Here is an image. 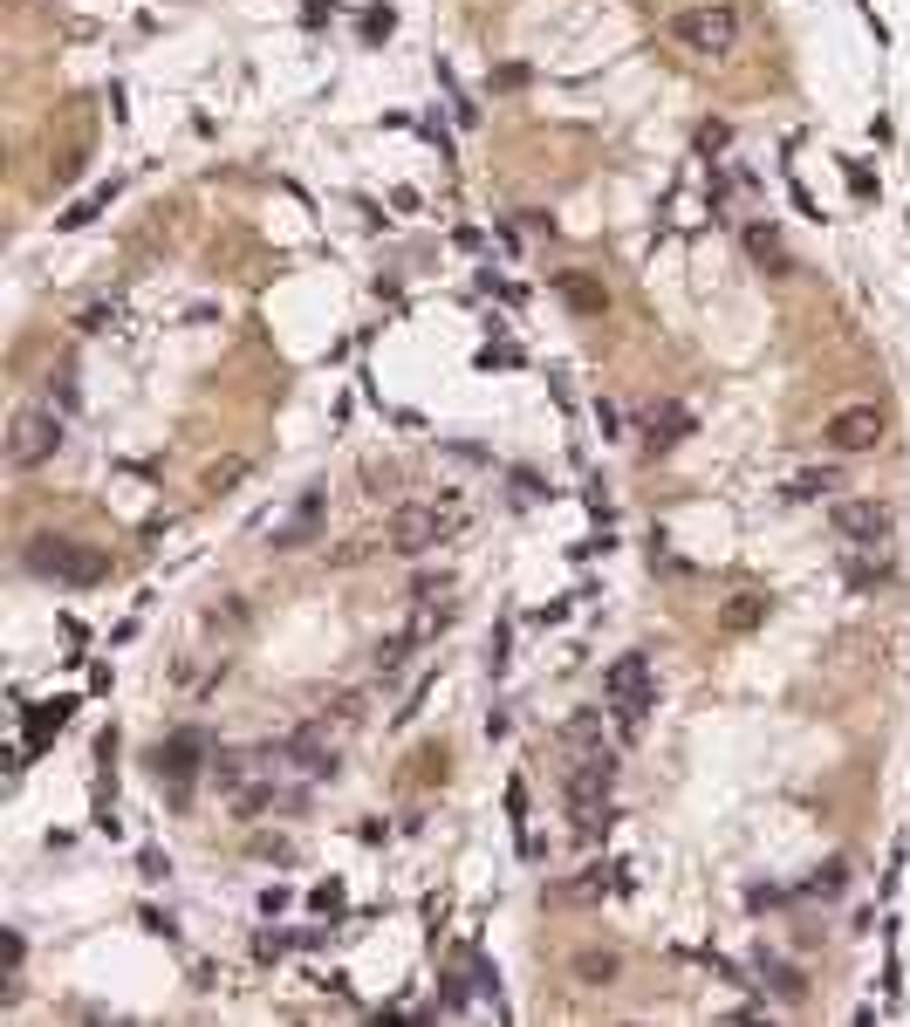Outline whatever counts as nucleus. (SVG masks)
Wrapping results in <instances>:
<instances>
[{"label":"nucleus","mask_w":910,"mask_h":1027,"mask_svg":"<svg viewBox=\"0 0 910 1027\" xmlns=\"http://www.w3.org/2000/svg\"><path fill=\"white\" fill-rule=\"evenodd\" d=\"M562 747L576 754V760H582V754H595V747H603V712H576V719L562 727Z\"/></svg>","instance_id":"4468645a"},{"label":"nucleus","mask_w":910,"mask_h":1027,"mask_svg":"<svg viewBox=\"0 0 910 1027\" xmlns=\"http://www.w3.org/2000/svg\"><path fill=\"white\" fill-rule=\"evenodd\" d=\"M760 972L773 980L780 1000H801V993H808V987H801V972H794V966H780V959H760Z\"/></svg>","instance_id":"aec40b11"},{"label":"nucleus","mask_w":910,"mask_h":1027,"mask_svg":"<svg viewBox=\"0 0 910 1027\" xmlns=\"http://www.w3.org/2000/svg\"><path fill=\"white\" fill-rule=\"evenodd\" d=\"M56 452H62V411L21 404V411H14V425H8V459H14L21 473H35V467H48Z\"/></svg>","instance_id":"39448f33"},{"label":"nucleus","mask_w":910,"mask_h":1027,"mask_svg":"<svg viewBox=\"0 0 910 1027\" xmlns=\"http://www.w3.org/2000/svg\"><path fill=\"white\" fill-rule=\"evenodd\" d=\"M616 966H623L616 953H603V945H589V953H576V980H582V987H610V980H616Z\"/></svg>","instance_id":"dca6fc26"},{"label":"nucleus","mask_w":910,"mask_h":1027,"mask_svg":"<svg viewBox=\"0 0 910 1027\" xmlns=\"http://www.w3.org/2000/svg\"><path fill=\"white\" fill-rule=\"evenodd\" d=\"M746 247L760 253V261H780V240H773V226H746Z\"/></svg>","instance_id":"b1692460"},{"label":"nucleus","mask_w":910,"mask_h":1027,"mask_svg":"<svg viewBox=\"0 0 910 1027\" xmlns=\"http://www.w3.org/2000/svg\"><path fill=\"white\" fill-rule=\"evenodd\" d=\"M836 452H876L883 446V411L876 404H842L836 418H828V432H822Z\"/></svg>","instance_id":"6e6552de"},{"label":"nucleus","mask_w":910,"mask_h":1027,"mask_svg":"<svg viewBox=\"0 0 910 1027\" xmlns=\"http://www.w3.org/2000/svg\"><path fill=\"white\" fill-rule=\"evenodd\" d=\"M446 528H452V521H446L438 507H418V500H411V507L390 514V548H398V555H425V548L446 542Z\"/></svg>","instance_id":"0eeeda50"},{"label":"nucleus","mask_w":910,"mask_h":1027,"mask_svg":"<svg viewBox=\"0 0 910 1027\" xmlns=\"http://www.w3.org/2000/svg\"><path fill=\"white\" fill-rule=\"evenodd\" d=\"M335 727H363V692H343V699H335Z\"/></svg>","instance_id":"393cba45"},{"label":"nucleus","mask_w":910,"mask_h":1027,"mask_svg":"<svg viewBox=\"0 0 910 1027\" xmlns=\"http://www.w3.org/2000/svg\"><path fill=\"white\" fill-rule=\"evenodd\" d=\"M842 884H849V863L836 857V863H822L815 877H808V897H842Z\"/></svg>","instance_id":"a211bd4d"},{"label":"nucleus","mask_w":910,"mask_h":1027,"mask_svg":"<svg viewBox=\"0 0 910 1027\" xmlns=\"http://www.w3.org/2000/svg\"><path fill=\"white\" fill-rule=\"evenodd\" d=\"M110 192H117V186H103V192H90V199H83V205H69V213H62V220H56V226H90V220H96V213H103V205H110Z\"/></svg>","instance_id":"412c9836"},{"label":"nucleus","mask_w":910,"mask_h":1027,"mask_svg":"<svg viewBox=\"0 0 910 1027\" xmlns=\"http://www.w3.org/2000/svg\"><path fill=\"white\" fill-rule=\"evenodd\" d=\"M316 521H322V494H302V507L274 528V548H302L308 534H316Z\"/></svg>","instance_id":"f8f14e48"},{"label":"nucleus","mask_w":910,"mask_h":1027,"mask_svg":"<svg viewBox=\"0 0 910 1027\" xmlns=\"http://www.w3.org/2000/svg\"><path fill=\"white\" fill-rule=\"evenodd\" d=\"M247 480V459H220L213 473H205V494H226V486H240Z\"/></svg>","instance_id":"4be33fe9"},{"label":"nucleus","mask_w":910,"mask_h":1027,"mask_svg":"<svg viewBox=\"0 0 910 1027\" xmlns=\"http://www.w3.org/2000/svg\"><path fill=\"white\" fill-rule=\"evenodd\" d=\"M28 569L35 576H48V582H69V589H90V582H103V562L96 548H83V542H69V534H35L28 542Z\"/></svg>","instance_id":"7ed1b4c3"},{"label":"nucleus","mask_w":910,"mask_h":1027,"mask_svg":"<svg viewBox=\"0 0 910 1027\" xmlns=\"http://www.w3.org/2000/svg\"><path fill=\"white\" fill-rule=\"evenodd\" d=\"M767 616V597H733L725 603V630H753Z\"/></svg>","instance_id":"f3484780"},{"label":"nucleus","mask_w":910,"mask_h":1027,"mask_svg":"<svg viewBox=\"0 0 910 1027\" xmlns=\"http://www.w3.org/2000/svg\"><path fill=\"white\" fill-rule=\"evenodd\" d=\"M603 699H610L616 733H623V740H637L650 699H658V692H650V658H637V651H630V658H616L610 672H603Z\"/></svg>","instance_id":"f03ea898"},{"label":"nucleus","mask_w":910,"mask_h":1027,"mask_svg":"<svg viewBox=\"0 0 910 1027\" xmlns=\"http://www.w3.org/2000/svg\"><path fill=\"white\" fill-rule=\"evenodd\" d=\"M418 645H425L418 630H398V637H383V645H377V678H398L404 664H411V651H418Z\"/></svg>","instance_id":"2eb2a0df"},{"label":"nucleus","mask_w":910,"mask_h":1027,"mask_svg":"<svg viewBox=\"0 0 910 1027\" xmlns=\"http://www.w3.org/2000/svg\"><path fill=\"white\" fill-rule=\"evenodd\" d=\"M610 788H616V754L610 747H595V754H582L568 767V822H576L582 842H595L610 829Z\"/></svg>","instance_id":"f257e3e1"},{"label":"nucleus","mask_w":910,"mask_h":1027,"mask_svg":"<svg viewBox=\"0 0 910 1027\" xmlns=\"http://www.w3.org/2000/svg\"><path fill=\"white\" fill-rule=\"evenodd\" d=\"M199 754H205V740H199V733H172L165 747H158V781H172V802H186V794H192Z\"/></svg>","instance_id":"9d476101"},{"label":"nucleus","mask_w":910,"mask_h":1027,"mask_svg":"<svg viewBox=\"0 0 910 1027\" xmlns=\"http://www.w3.org/2000/svg\"><path fill=\"white\" fill-rule=\"evenodd\" d=\"M671 42L692 48V56H733V48H740V14L725 8V0L685 8V14H671Z\"/></svg>","instance_id":"20e7f679"},{"label":"nucleus","mask_w":910,"mask_h":1027,"mask_svg":"<svg viewBox=\"0 0 910 1027\" xmlns=\"http://www.w3.org/2000/svg\"><path fill=\"white\" fill-rule=\"evenodd\" d=\"M822 494H836V473H801V480H788V500H822Z\"/></svg>","instance_id":"6ab92c4d"},{"label":"nucleus","mask_w":910,"mask_h":1027,"mask_svg":"<svg viewBox=\"0 0 910 1027\" xmlns=\"http://www.w3.org/2000/svg\"><path fill=\"white\" fill-rule=\"evenodd\" d=\"M828 528H836L849 548H883V542H890V528H897V514L883 507V500H870V494H855V500L828 507Z\"/></svg>","instance_id":"423d86ee"},{"label":"nucleus","mask_w":910,"mask_h":1027,"mask_svg":"<svg viewBox=\"0 0 910 1027\" xmlns=\"http://www.w3.org/2000/svg\"><path fill=\"white\" fill-rule=\"evenodd\" d=\"M295 945H308V939H288V932H260V939H253V953H260V959H281V953H295Z\"/></svg>","instance_id":"5701e85b"},{"label":"nucleus","mask_w":910,"mask_h":1027,"mask_svg":"<svg viewBox=\"0 0 910 1027\" xmlns=\"http://www.w3.org/2000/svg\"><path fill=\"white\" fill-rule=\"evenodd\" d=\"M643 432H650V446H678L685 432H692V411H685V404H650Z\"/></svg>","instance_id":"ddd939ff"},{"label":"nucleus","mask_w":910,"mask_h":1027,"mask_svg":"<svg viewBox=\"0 0 910 1027\" xmlns=\"http://www.w3.org/2000/svg\"><path fill=\"white\" fill-rule=\"evenodd\" d=\"M486 664H493V672H507V630H493V645H486Z\"/></svg>","instance_id":"a878e982"},{"label":"nucleus","mask_w":910,"mask_h":1027,"mask_svg":"<svg viewBox=\"0 0 910 1027\" xmlns=\"http://www.w3.org/2000/svg\"><path fill=\"white\" fill-rule=\"evenodd\" d=\"M555 295L576 308V316H603L610 308V295H603V281L595 274H582V268H568V274H555Z\"/></svg>","instance_id":"9b49d317"},{"label":"nucleus","mask_w":910,"mask_h":1027,"mask_svg":"<svg viewBox=\"0 0 910 1027\" xmlns=\"http://www.w3.org/2000/svg\"><path fill=\"white\" fill-rule=\"evenodd\" d=\"M281 760L302 767V775H316V781H329V775H335V740H329V719H316V727H295L288 740H281Z\"/></svg>","instance_id":"1a4fd4ad"}]
</instances>
